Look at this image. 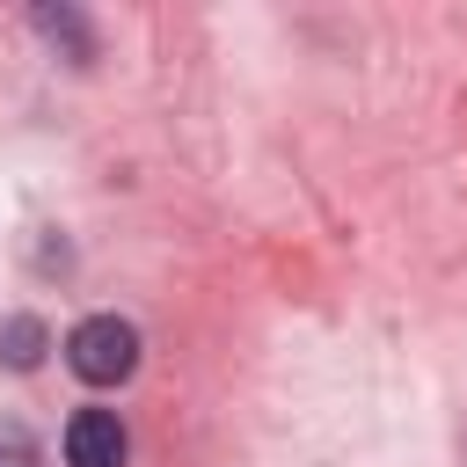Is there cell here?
Wrapping results in <instances>:
<instances>
[{
    "mask_svg": "<svg viewBox=\"0 0 467 467\" xmlns=\"http://www.w3.org/2000/svg\"><path fill=\"white\" fill-rule=\"evenodd\" d=\"M66 365L88 379V387H117L139 372V328L124 314H88L73 336H66Z\"/></svg>",
    "mask_w": 467,
    "mask_h": 467,
    "instance_id": "obj_1",
    "label": "cell"
},
{
    "mask_svg": "<svg viewBox=\"0 0 467 467\" xmlns=\"http://www.w3.org/2000/svg\"><path fill=\"white\" fill-rule=\"evenodd\" d=\"M131 438L117 423V409H73L66 423V467H124Z\"/></svg>",
    "mask_w": 467,
    "mask_h": 467,
    "instance_id": "obj_2",
    "label": "cell"
},
{
    "mask_svg": "<svg viewBox=\"0 0 467 467\" xmlns=\"http://www.w3.org/2000/svg\"><path fill=\"white\" fill-rule=\"evenodd\" d=\"M36 358H44V321L36 314H7L0 321V365L7 372H29Z\"/></svg>",
    "mask_w": 467,
    "mask_h": 467,
    "instance_id": "obj_3",
    "label": "cell"
},
{
    "mask_svg": "<svg viewBox=\"0 0 467 467\" xmlns=\"http://www.w3.org/2000/svg\"><path fill=\"white\" fill-rule=\"evenodd\" d=\"M36 29H44L51 44L66 36V44H73V66H88V58H95V36H88V22H80L73 7H36Z\"/></svg>",
    "mask_w": 467,
    "mask_h": 467,
    "instance_id": "obj_4",
    "label": "cell"
},
{
    "mask_svg": "<svg viewBox=\"0 0 467 467\" xmlns=\"http://www.w3.org/2000/svg\"><path fill=\"white\" fill-rule=\"evenodd\" d=\"M0 467H36V438L15 416H0Z\"/></svg>",
    "mask_w": 467,
    "mask_h": 467,
    "instance_id": "obj_5",
    "label": "cell"
}]
</instances>
